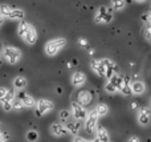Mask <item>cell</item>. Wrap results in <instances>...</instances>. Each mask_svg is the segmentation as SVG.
<instances>
[{
  "instance_id": "6da1fadb",
  "label": "cell",
  "mask_w": 151,
  "mask_h": 142,
  "mask_svg": "<svg viewBox=\"0 0 151 142\" xmlns=\"http://www.w3.org/2000/svg\"><path fill=\"white\" fill-rule=\"evenodd\" d=\"M66 45V40L64 37H57V39H53L50 41H48L45 44V53L48 56H56L64 47Z\"/></svg>"
},
{
  "instance_id": "7a4b0ae2",
  "label": "cell",
  "mask_w": 151,
  "mask_h": 142,
  "mask_svg": "<svg viewBox=\"0 0 151 142\" xmlns=\"http://www.w3.org/2000/svg\"><path fill=\"white\" fill-rule=\"evenodd\" d=\"M3 56H4V60L8 64L15 65L21 58V52H20V49H17L15 47H4L3 48Z\"/></svg>"
},
{
  "instance_id": "3957f363",
  "label": "cell",
  "mask_w": 151,
  "mask_h": 142,
  "mask_svg": "<svg viewBox=\"0 0 151 142\" xmlns=\"http://www.w3.org/2000/svg\"><path fill=\"white\" fill-rule=\"evenodd\" d=\"M122 84H123V79H122V77H121L119 74H114L111 79L107 80L106 85H105V90H106L107 93H110V94L117 93V92H119V90H121Z\"/></svg>"
},
{
  "instance_id": "277c9868",
  "label": "cell",
  "mask_w": 151,
  "mask_h": 142,
  "mask_svg": "<svg viewBox=\"0 0 151 142\" xmlns=\"http://www.w3.org/2000/svg\"><path fill=\"white\" fill-rule=\"evenodd\" d=\"M55 104L50 100H45V98H40L36 102V116L37 117H42L45 114H48L49 112L53 110Z\"/></svg>"
},
{
  "instance_id": "5b68a950",
  "label": "cell",
  "mask_w": 151,
  "mask_h": 142,
  "mask_svg": "<svg viewBox=\"0 0 151 142\" xmlns=\"http://www.w3.org/2000/svg\"><path fill=\"white\" fill-rule=\"evenodd\" d=\"M94 20H96V23H104V24L110 23V21L113 20L111 9H110V8H107V7H105V5L99 7L98 11H97V13H96Z\"/></svg>"
},
{
  "instance_id": "8992f818",
  "label": "cell",
  "mask_w": 151,
  "mask_h": 142,
  "mask_svg": "<svg viewBox=\"0 0 151 142\" xmlns=\"http://www.w3.org/2000/svg\"><path fill=\"white\" fill-rule=\"evenodd\" d=\"M137 118H138V124L141 126H149L151 122V110L147 106H141L138 109V114H137Z\"/></svg>"
},
{
  "instance_id": "52a82bcc",
  "label": "cell",
  "mask_w": 151,
  "mask_h": 142,
  "mask_svg": "<svg viewBox=\"0 0 151 142\" xmlns=\"http://www.w3.org/2000/svg\"><path fill=\"white\" fill-rule=\"evenodd\" d=\"M98 118L99 117L97 116V113L94 110H91L90 113L88 114L85 120V130L88 133H93L94 130L98 128Z\"/></svg>"
},
{
  "instance_id": "ba28073f",
  "label": "cell",
  "mask_w": 151,
  "mask_h": 142,
  "mask_svg": "<svg viewBox=\"0 0 151 142\" xmlns=\"http://www.w3.org/2000/svg\"><path fill=\"white\" fill-rule=\"evenodd\" d=\"M72 116L74 117L77 121H82V120H86L88 117V112H86L85 106H82L78 102H72Z\"/></svg>"
},
{
  "instance_id": "9c48e42d",
  "label": "cell",
  "mask_w": 151,
  "mask_h": 142,
  "mask_svg": "<svg viewBox=\"0 0 151 142\" xmlns=\"http://www.w3.org/2000/svg\"><path fill=\"white\" fill-rule=\"evenodd\" d=\"M50 133H52L55 137H64V136L68 134V129L64 124L61 122H55V124L50 125Z\"/></svg>"
},
{
  "instance_id": "30bf717a",
  "label": "cell",
  "mask_w": 151,
  "mask_h": 142,
  "mask_svg": "<svg viewBox=\"0 0 151 142\" xmlns=\"http://www.w3.org/2000/svg\"><path fill=\"white\" fill-rule=\"evenodd\" d=\"M101 63L104 64L105 69H106V73H105V77H107V79H111L115 73V69H117V66H115V64L113 63L110 58H102Z\"/></svg>"
},
{
  "instance_id": "8fae6325",
  "label": "cell",
  "mask_w": 151,
  "mask_h": 142,
  "mask_svg": "<svg viewBox=\"0 0 151 142\" xmlns=\"http://www.w3.org/2000/svg\"><path fill=\"white\" fill-rule=\"evenodd\" d=\"M90 68L97 76L99 77H105V73H106V69H105L104 64L101 63V60H91L90 63Z\"/></svg>"
},
{
  "instance_id": "7c38bea8",
  "label": "cell",
  "mask_w": 151,
  "mask_h": 142,
  "mask_svg": "<svg viewBox=\"0 0 151 142\" xmlns=\"http://www.w3.org/2000/svg\"><path fill=\"white\" fill-rule=\"evenodd\" d=\"M70 81H72V85H73V86L80 88L86 82V76H85V73H82V72H74V73L72 74Z\"/></svg>"
},
{
  "instance_id": "4fadbf2b",
  "label": "cell",
  "mask_w": 151,
  "mask_h": 142,
  "mask_svg": "<svg viewBox=\"0 0 151 142\" xmlns=\"http://www.w3.org/2000/svg\"><path fill=\"white\" fill-rule=\"evenodd\" d=\"M91 100H93V96H91V93L89 92V90H81L80 93H78V104H81L82 106H86L89 105V104L91 102Z\"/></svg>"
},
{
  "instance_id": "5bb4252c",
  "label": "cell",
  "mask_w": 151,
  "mask_h": 142,
  "mask_svg": "<svg viewBox=\"0 0 151 142\" xmlns=\"http://www.w3.org/2000/svg\"><path fill=\"white\" fill-rule=\"evenodd\" d=\"M96 136H97V140L99 142H110V134H109V132H107V129H105L104 126L97 128Z\"/></svg>"
},
{
  "instance_id": "9a60e30c",
  "label": "cell",
  "mask_w": 151,
  "mask_h": 142,
  "mask_svg": "<svg viewBox=\"0 0 151 142\" xmlns=\"http://www.w3.org/2000/svg\"><path fill=\"white\" fill-rule=\"evenodd\" d=\"M131 90H133V94L135 96H141L145 93V90H146V84H145L143 81H134L131 82Z\"/></svg>"
},
{
  "instance_id": "2e32d148",
  "label": "cell",
  "mask_w": 151,
  "mask_h": 142,
  "mask_svg": "<svg viewBox=\"0 0 151 142\" xmlns=\"http://www.w3.org/2000/svg\"><path fill=\"white\" fill-rule=\"evenodd\" d=\"M66 129H68V133H70V134H73L77 137V134L80 133V130H81V124H80V121H68L66 122Z\"/></svg>"
},
{
  "instance_id": "e0dca14e",
  "label": "cell",
  "mask_w": 151,
  "mask_h": 142,
  "mask_svg": "<svg viewBox=\"0 0 151 142\" xmlns=\"http://www.w3.org/2000/svg\"><path fill=\"white\" fill-rule=\"evenodd\" d=\"M13 100V92L4 86H0V102L3 101H11L12 102Z\"/></svg>"
},
{
  "instance_id": "ac0fdd59",
  "label": "cell",
  "mask_w": 151,
  "mask_h": 142,
  "mask_svg": "<svg viewBox=\"0 0 151 142\" xmlns=\"http://www.w3.org/2000/svg\"><path fill=\"white\" fill-rule=\"evenodd\" d=\"M31 24L29 23H27V21H21L20 24H19V28H17V33H19V36L21 37V39L24 40V37L27 36V33L29 32V29H31Z\"/></svg>"
},
{
  "instance_id": "d6986e66",
  "label": "cell",
  "mask_w": 151,
  "mask_h": 142,
  "mask_svg": "<svg viewBox=\"0 0 151 142\" xmlns=\"http://www.w3.org/2000/svg\"><path fill=\"white\" fill-rule=\"evenodd\" d=\"M24 40H25V43H27V44H29V45H32V44H35V43H36L37 32H36V29H35L33 27H31V29H29V32L27 33V36L24 37Z\"/></svg>"
},
{
  "instance_id": "ffe728a7",
  "label": "cell",
  "mask_w": 151,
  "mask_h": 142,
  "mask_svg": "<svg viewBox=\"0 0 151 142\" xmlns=\"http://www.w3.org/2000/svg\"><path fill=\"white\" fill-rule=\"evenodd\" d=\"M27 86V79L23 76H17L13 80V88L17 90H23Z\"/></svg>"
},
{
  "instance_id": "44dd1931",
  "label": "cell",
  "mask_w": 151,
  "mask_h": 142,
  "mask_svg": "<svg viewBox=\"0 0 151 142\" xmlns=\"http://www.w3.org/2000/svg\"><path fill=\"white\" fill-rule=\"evenodd\" d=\"M20 100L23 101V104H24V106H25V108H33V106L36 105L35 98L32 97V96H29V94H21L20 96Z\"/></svg>"
},
{
  "instance_id": "7402d4cb",
  "label": "cell",
  "mask_w": 151,
  "mask_h": 142,
  "mask_svg": "<svg viewBox=\"0 0 151 142\" xmlns=\"http://www.w3.org/2000/svg\"><path fill=\"white\" fill-rule=\"evenodd\" d=\"M94 112L97 113L98 117H104L109 113V106H107L106 104H98V105L94 108Z\"/></svg>"
},
{
  "instance_id": "603a6c76",
  "label": "cell",
  "mask_w": 151,
  "mask_h": 142,
  "mask_svg": "<svg viewBox=\"0 0 151 142\" xmlns=\"http://www.w3.org/2000/svg\"><path fill=\"white\" fill-rule=\"evenodd\" d=\"M121 93H122L125 97H131L133 96V90H131V85L129 84L127 81H123V84H122V88H121V90H119Z\"/></svg>"
},
{
  "instance_id": "cb8c5ba5",
  "label": "cell",
  "mask_w": 151,
  "mask_h": 142,
  "mask_svg": "<svg viewBox=\"0 0 151 142\" xmlns=\"http://www.w3.org/2000/svg\"><path fill=\"white\" fill-rule=\"evenodd\" d=\"M13 8L11 7V5L8 4H1L0 5V15L3 16V17H9L11 13H12Z\"/></svg>"
},
{
  "instance_id": "d4e9b609",
  "label": "cell",
  "mask_w": 151,
  "mask_h": 142,
  "mask_svg": "<svg viewBox=\"0 0 151 142\" xmlns=\"http://www.w3.org/2000/svg\"><path fill=\"white\" fill-rule=\"evenodd\" d=\"M9 19H13V20H23L24 19V11L20 9V8H13Z\"/></svg>"
},
{
  "instance_id": "484cf974",
  "label": "cell",
  "mask_w": 151,
  "mask_h": 142,
  "mask_svg": "<svg viewBox=\"0 0 151 142\" xmlns=\"http://www.w3.org/2000/svg\"><path fill=\"white\" fill-rule=\"evenodd\" d=\"M111 7L114 11H122L126 7L125 0H111Z\"/></svg>"
},
{
  "instance_id": "4316f807",
  "label": "cell",
  "mask_w": 151,
  "mask_h": 142,
  "mask_svg": "<svg viewBox=\"0 0 151 142\" xmlns=\"http://www.w3.org/2000/svg\"><path fill=\"white\" fill-rule=\"evenodd\" d=\"M24 108H25V106H24L23 101H21L20 98H13V100H12V109L20 112V110H23Z\"/></svg>"
},
{
  "instance_id": "83f0119b",
  "label": "cell",
  "mask_w": 151,
  "mask_h": 142,
  "mask_svg": "<svg viewBox=\"0 0 151 142\" xmlns=\"http://www.w3.org/2000/svg\"><path fill=\"white\" fill-rule=\"evenodd\" d=\"M27 140L29 142H36L39 140V133H37L36 130H29V132L27 133Z\"/></svg>"
},
{
  "instance_id": "f1b7e54d",
  "label": "cell",
  "mask_w": 151,
  "mask_h": 142,
  "mask_svg": "<svg viewBox=\"0 0 151 142\" xmlns=\"http://www.w3.org/2000/svg\"><path fill=\"white\" fill-rule=\"evenodd\" d=\"M60 118L63 122H68L69 118H70V112L66 110V109H64V110L60 112Z\"/></svg>"
},
{
  "instance_id": "f546056e",
  "label": "cell",
  "mask_w": 151,
  "mask_h": 142,
  "mask_svg": "<svg viewBox=\"0 0 151 142\" xmlns=\"http://www.w3.org/2000/svg\"><path fill=\"white\" fill-rule=\"evenodd\" d=\"M0 104H1V108L4 112L12 110V102H11V101H3V102H0Z\"/></svg>"
},
{
  "instance_id": "4dcf8cb0",
  "label": "cell",
  "mask_w": 151,
  "mask_h": 142,
  "mask_svg": "<svg viewBox=\"0 0 151 142\" xmlns=\"http://www.w3.org/2000/svg\"><path fill=\"white\" fill-rule=\"evenodd\" d=\"M127 142H141V140H139V137H137V136H131L127 140Z\"/></svg>"
},
{
  "instance_id": "1f68e13d",
  "label": "cell",
  "mask_w": 151,
  "mask_h": 142,
  "mask_svg": "<svg viewBox=\"0 0 151 142\" xmlns=\"http://www.w3.org/2000/svg\"><path fill=\"white\" fill-rule=\"evenodd\" d=\"M73 142H88V141H86L85 138H82V137H80V136H77V137H74Z\"/></svg>"
},
{
  "instance_id": "d6a6232c",
  "label": "cell",
  "mask_w": 151,
  "mask_h": 142,
  "mask_svg": "<svg viewBox=\"0 0 151 142\" xmlns=\"http://www.w3.org/2000/svg\"><path fill=\"white\" fill-rule=\"evenodd\" d=\"M78 43H80L81 47H86V45H88V41H86V39H80V40H78Z\"/></svg>"
},
{
  "instance_id": "836d02e7",
  "label": "cell",
  "mask_w": 151,
  "mask_h": 142,
  "mask_svg": "<svg viewBox=\"0 0 151 142\" xmlns=\"http://www.w3.org/2000/svg\"><path fill=\"white\" fill-rule=\"evenodd\" d=\"M5 138H7V134L0 132V142H5Z\"/></svg>"
},
{
  "instance_id": "e575fe53",
  "label": "cell",
  "mask_w": 151,
  "mask_h": 142,
  "mask_svg": "<svg viewBox=\"0 0 151 142\" xmlns=\"http://www.w3.org/2000/svg\"><path fill=\"white\" fill-rule=\"evenodd\" d=\"M131 109H134V110L139 109V108H138V104H137V102H133V104H131Z\"/></svg>"
},
{
  "instance_id": "d590c367",
  "label": "cell",
  "mask_w": 151,
  "mask_h": 142,
  "mask_svg": "<svg viewBox=\"0 0 151 142\" xmlns=\"http://www.w3.org/2000/svg\"><path fill=\"white\" fill-rule=\"evenodd\" d=\"M3 23H4V17H3V16L1 15H0V25H1V24Z\"/></svg>"
},
{
  "instance_id": "8d00e7d4",
  "label": "cell",
  "mask_w": 151,
  "mask_h": 142,
  "mask_svg": "<svg viewBox=\"0 0 151 142\" xmlns=\"http://www.w3.org/2000/svg\"><path fill=\"white\" fill-rule=\"evenodd\" d=\"M135 1H138V3H143V1H146V0H135Z\"/></svg>"
},
{
  "instance_id": "74e56055",
  "label": "cell",
  "mask_w": 151,
  "mask_h": 142,
  "mask_svg": "<svg viewBox=\"0 0 151 142\" xmlns=\"http://www.w3.org/2000/svg\"><path fill=\"white\" fill-rule=\"evenodd\" d=\"M88 142H99L98 140H91V141H88Z\"/></svg>"
},
{
  "instance_id": "f35d334b",
  "label": "cell",
  "mask_w": 151,
  "mask_h": 142,
  "mask_svg": "<svg viewBox=\"0 0 151 142\" xmlns=\"http://www.w3.org/2000/svg\"><path fill=\"white\" fill-rule=\"evenodd\" d=\"M150 105H151V98H150Z\"/></svg>"
}]
</instances>
